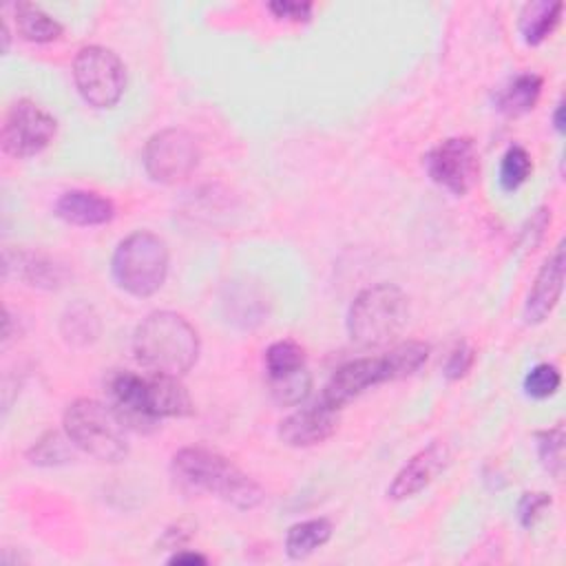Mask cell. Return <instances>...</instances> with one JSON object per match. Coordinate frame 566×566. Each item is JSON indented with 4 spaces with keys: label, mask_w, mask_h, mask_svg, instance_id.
<instances>
[{
    "label": "cell",
    "mask_w": 566,
    "mask_h": 566,
    "mask_svg": "<svg viewBox=\"0 0 566 566\" xmlns=\"http://www.w3.org/2000/svg\"><path fill=\"white\" fill-rule=\"evenodd\" d=\"M475 360V352L469 343H458L451 352L449 358L444 363V376L447 380H460L462 376H467V371L473 367Z\"/></svg>",
    "instance_id": "31"
},
{
    "label": "cell",
    "mask_w": 566,
    "mask_h": 566,
    "mask_svg": "<svg viewBox=\"0 0 566 566\" xmlns=\"http://www.w3.org/2000/svg\"><path fill=\"white\" fill-rule=\"evenodd\" d=\"M338 427V409L329 407L321 398L305 405L279 422V440L287 447H314L334 436Z\"/></svg>",
    "instance_id": "11"
},
{
    "label": "cell",
    "mask_w": 566,
    "mask_h": 566,
    "mask_svg": "<svg viewBox=\"0 0 566 566\" xmlns=\"http://www.w3.org/2000/svg\"><path fill=\"white\" fill-rule=\"evenodd\" d=\"M146 409L148 416L159 418H184L195 411L190 394L175 376L150 374L146 378Z\"/></svg>",
    "instance_id": "15"
},
{
    "label": "cell",
    "mask_w": 566,
    "mask_h": 566,
    "mask_svg": "<svg viewBox=\"0 0 566 566\" xmlns=\"http://www.w3.org/2000/svg\"><path fill=\"white\" fill-rule=\"evenodd\" d=\"M62 332L71 343H91L97 332H99V323L97 316L93 314L91 307L86 305H75L69 310V314L62 321Z\"/></svg>",
    "instance_id": "28"
},
{
    "label": "cell",
    "mask_w": 566,
    "mask_h": 566,
    "mask_svg": "<svg viewBox=\"0 0 566 566\" xmlns=\"http://www.w3.org/2000/svg\"><path fill=\"white\" fill-rule=\"evenodd\" d=\"M451 460V451L442 440H433L418 453H413L400 471L394 475L391 484L387 486V497L389 500H407L427 489L438 473L444 471V467Z\"/></svg>",
    "instance_id": "12"
},
{
    "label": "cell",
    "mask_w": 566,
    "mask_h": 566,
    "mask_svg": "<svg viewBox=\"0 0 566 566\" xmlns=\"http://www.w3.org/2000/svg\"><path fill=\"white\" fill-rule=\"evenodd\" d=\"M537 442V458L542 467L555 478H562L564 471V427L557 424L553 429H544L535 433Z\"/></svg>",
    "instance_id": "26"
},
{
    "label": "cell",
    "mask_w": 566,
    "mask_h": 566,
    "mask_svg": "<svg viewBox=\"0 0 566 566\" xmlns=\"http://www.w3.org/2000/svg\"><path fill=\"white\" fill-rule=\"evenodd\" d=\"M199 144L184 128H164L155 133L142 153L146 175L164 186L188 179L199 164Z\"/></svg>",
    "instance_id": "7"
},
{
    "label": "cell",
    "mask_w": 566,
    "mask_h": 566,
    "mask_svg": "<svg viewBox=\"0 0 566 566\" xmlns=\"http://www.w3.org/2000/svg\"><path fill=\"white\" fill-rule=\"evenodd\" d=\"M268 9L281 18V20H290V22H307L312 18V2H294V0H276L270 2Z\"/></svg>",
    "instance_id": "33"
},
{
    "label": "cell",
    "mask_w": 566,
    "mask_h": 566,
    "mask_svg": "<svg viewBox=\"0 0 566 566\" xmlns=\"http://www.w3.org/2000/svg\"><path fill=\"white\" fill-rule=\"evenodd\" d=\"M553 124H555V130H557V133H564V102H562V99H559L557 106H555Z\"/></svg>",
    "instance_id": "35"
},
{
    "label": "cell",
    "mask_w": 566,
    "mask_h": 566,
    "mask_svg": "<svg viewBox=\"0 0 566 566\" xmlns=\"http://www.w3.org/2000/svg\"><path fill=\"white\" fill-rule=\"evenodd\" d=\"M73 82L88 106L113 108L126 88V66L115 51L88 44L73 60Z\"/></svg>",
    "instance_id": "6"
},
{
    "label": "cell",
    "mask_w": 566,
    "mask_h": 566,
    "mask_svg": "<svg viewBox=\"0 0 566 566\" xmlns=\"http://www.w3.org/2000/svg\"><path fill=\"white\" fill-rule=\"evenodd\" d=\"M542 86L544 80L537 73H520L495 95V108L506 117H520L533 111L542 95Z\"/></svg>",
    "instance_id": "19"
},
{
    "label": "cell",
    "mask_w": 566,
    "mask_h": 566,
    "mask_svg": "<svg viewBox=\"0 0 566 566\" xmlns=\"http://www.w3.org/2000/svg\"><path fill=\"white\" fill-rule=\"evenodd\" d=\"M427 358H429V345L422 340L400 343L389 354H385L391 380L411 376L413 371H418L424 365Z\"/></svg>",
    "instance_id": "23"
},
{
    "label": "cell",
    "mask_w": 566,
    "mask_h": 566,
    "mask_svg": "<svg viewBox=\"0 0 566 566\" xmlns=\"http://www.w3.org/2000/svg\"><path fill=\"white\" fill-rule=\"evenodd\" d=\"M106 389L111 396V407L119 416V420L128 427H146L155 424V418L148 416L146 409V378L133 371H115L106 380Z\"/></svg>",
    "instance_id": "14"
},
{
    "label": "cell",
    "mask_w": 566,
    "mask_h": 566,
    "mask_svg": "<svg viewBox=\"0 0 566 566\" xmlns=\"http://www.w3.org/2000/svg\"><path fill=\"white\" fill-rule=\"evenodd\" d=\"M206 562H208V557L192 553V551H179L168 559V564H206Z\"/></svg>",
    "instance_id": "34"
},
{
    "label": "cell",
    "mask_w": 566,
    "mask_h": 566,
    "mask_svg": "<svg viewBox=\"0 0 566 566\" xmlns=\"http://www.w3.org/2000/svg\"><path fill=\"white\" fill-rule=\"evenodd\" d=\"M562 9H564V4L559 0H555V2H548V0L526 2L520 11V20H517V29H520L522 40L531 46H537L546 38H551V33L557 29V24L562 20Z\"/></svg>",
    "instance_id": "18"
},
{
    "label": "cell",
    "mask_w": 566,
    "mask_h": 566,
    "mask_svg": "<svg viewBox=\"0 0 566 566\" xmlns=\"http://www.w3.org/2000/svg\"><path fill=\"white\" fill-rule=\"evenodd\" d=\"M310 389H312V376H310L307 367H303L290 376L270 380V394L281 407H294V405L303 402L307 398Z\"/></svg>",
    "instance_id": "27"
},
{
    "label": "cell",
    "mask_w": 566,
    "mask_h": 566,
    "mask_svg": "<svg viewBox=\"0 0 566 566\" xmlns=\"http://www.w3.org/2000/svg\"><path fill=\"white\" fill-rule=\"evenodd\" d=\"M13 18H15L18 33L24 40L35 42V44L55 42L64 31V27L55 18H51L46 11H42L33 2L13 4Z\"/></svg>",
    "instance_id": "20"
},
{
    "label": "cell",
    "mask_w": 566,
    "mask_h": 566,
    "mask_svg": "<svg viewBox=\"0 0 566 566\" xmlns=\"http://www.w3.org/2000/svg\"><path fill=\"white\" fill-rule=\"evenodd\" d=\"M533 172V161L526 148L522 146H509L500 161V186L506 192L517 190Z\"/></svg>",
    "instance_id": "25"
},
{
    "label": "cell",
    "mask_w": 566,
    "mask_h": 566,
    "mask_svg": "<svg viewBox=\"0 0 566 566\" xmlns=\"http://www.w3.org/2000/svg\"><path fill=\"white\" fill-rule=\"evenodd\" d=\"M564 241H559V245L555 248V252L542 263L531 292L526 296L524 303V321L528 325H539L544 323L551 312L555 310V305L559 303L562 290H564Z\"/></svg>",
    "instance_id": "13"
},
{
    "label": "cell",
    "mask_w": 566,
    "mask_h": 566,
    "mask_svg": "<svg viewBox=\"0 0 566 566\" xmlns=\"http://www.w3.org/2000/svg\"><path fill=\"white\" fill-rule=\"evenodd\" d=\"M409 318V298L394 283H376L356 294L347 312L349 338L374 347L394 338Z\"/></svg>",
    "instance_id": "5"
},
{
    "label": "cell",
    "mask_w": 566,
    "mask_h": 566,
    "mask_svg": "<svg viewBox=\"0 0 566 566\" xmlns=\"http://www.w3.org/2000/svg\"><path fill=\"white\" fill-rule=\"evenodd\" d=\"M559 382H562V376L555 365L537 363L524 378V391L535 400H544L559 389Z\"/></svg>",
    "instance_id": "29"
},
{
    "label": "cell",
    "mask_w": 566,
    "mask_h": 566,
    "mask_svg": "<svg viewBox=\"0 0 566 566\" xmlns=\"http://www.w3.org/2000/svg\"><path fill=\"white\" fill-rule=\"evenodd\" d=\"M334 533V526L327 517H314L296 522L285 533V553L292 559H303L316 548L325 546Z\"/></svg>",
    "instance_id": "21"
},
{
    "label": "cell",
    "mask_w": 566,
    "mask_h": 566,
    "mask_svg": "<svg viewBox=\"0 0 566 566\" xmlns=\"http://www.w3.org/2000/svg\"><path fill=\"white\" fill-rule=\"evenodd\" d=\"M263 363L268 380H276L305 367V349L294 340H276L265 349Z\"/></svg>",
    "instance_id": "22"
},
{
    "label": "cell",
    "mask_w": 566,
    "mask_h": 566,
    "mask_svg": "<svg viewBox=\"0 0 566 566\" xmlns=\"http://www.w3.org/2000/svg\"><path fill=\"white\" fill-rule=\"evenodd\" d=\"M424 170L433 184L455 197L467 195L480 177V155L471 137H449L424 155Z\"/></svg>",
    "instance_id": "8"
},
{
    "label": "cell",
    "mask_w": 566,
    "mask_h": 566,
    "mask_svg": "<svg viewBox=\"0 0 566 566\" xmlns=\"http://www.w3.org/2000/svg\"><path fill=\"white\" fill-rule=\"evenodd\" d=\"M391 380L385 356L380 358H356L340 365L327 380L321 400L334 409L345 407L349 400L358 398L369 387Z\"/></svg>",
    "instance_id": "10"
},
{
    "label": "cell",
    "mask_w": 566,
    "mask_h": 566,
    "mask_svg": "<svg viewBox=\"0 0 566 566\" xmlns=\"http://www.w3.org/2000/svg\"><path fill=\"white\" fill-rule=\"evenodd\" d=\"M71 444L73 442L69 440V436L62 438L57 431H49L38 442H33V447L27 451V458L31 464H38V467L66 464L73 458Z\"/></svg>",
    "instance_id": "24"
},
{
    "label": "cell",
    "mask_w": 566,
    "mask_h": 566,
    "mask_svg": "<svg viewBox=\"0 0 566 566\" xmlns=\"http://www.w3.org/2000/svg\"><path fill=\"white\" fill-rule=\"evenodd\" d=\"M177 482L192 491L210 493L239 511L256 509L265 493L232 460L208 447H184L170 460Z\"/></svg>",
    "instance_id": "1"
},
{
    "label": "cell",
    "mask_w": 566,
    "mask_h": 566,
    "mask_svg": "<svg viewBox=\"0 0 566 566\" xmlns=\"http://www.w3.org/2000/svg\"><path fill=\"white\" fill-rule=\"evenodd\" d=\"M9 268H15V274L31 287L57 290L69 281V270L64 268V263H57L42 252H18L15 265L4 263V272Z\"/></svg>",
    "instance_id": "17"
},
{
    "label": "cell",
    "mask_w": 566,
    "mask_h": 566,
    "mask_svg": "<svg viewBox=\"0 0 566 566\" xmlns=\"http://www.w3.org/2000/svg\"><path fill=\"white\" fill-rule=\"evenodd\" d=\"M199 334L177 312H150L133 334V354L150 374L184 376L199 358Z\"/></svg>",
    "instance_id": "2"
},
{
    "label": "cell",
    "mask_w": 566,
    "mask_h": 566,
    "mask_svg": "<svg viewBox=\"0 0 566 566\" xmlns=\"http://www.w3.org/2000/svg\"><path fill=\"white\" fill-rule=\"evenodd\" d=\"M551 223V210L548 208H537L531 219L526 221V226L522 228V234H520V241L526 250H535L537 243L542 241L544 237V230L548 228Z\"/></svg>",
    "instance_id": "32"
},
{
    "label": "cell",
    "mask_w": 566,
    "mask_h": 566,
    "mask_svg": "<svg viewBox=\"0 0 566 566\" xmlns=\"http://www.w3.org/2000/svg\"><path fill=\"white\" fill-rule=\"evenodd\" d=\"M57 122L51 113L31 99H18L9 106L2 124V148L13 157H33L55 137Z\"/></svg>",
    "instance_id": "9"
},
{
    "label": "cell",
    "mask_w": 566,
    "mask_h": 566,
    "mask_svg": "<svg viewBox=\"0 0 566 566\" xmlns=\"http://www.w3.org/2000/svg\"><path fill=\"white\" fill-rule=\"evenodd\" d=\"M551 506V495L544 491L537 493H524L517 502V520L524 528H531L542 515L544 511Z\"/></svg>",
    "instance_id": "30"
},
{
    "label": "cell",
    "mask_w": 566,
    "mask_h": 566,
    "mask_svg": "<svg viewBox=\"0 0 566 566\" xmlns=\"http://www.w3.org/2000/svg\"><path fill=\"white\" fill-rule=\"evenodd\" d=\"M55 214L71 226H102L115 217L111 199L91 190H69L55 201Z\"/></svg>",
    "instance_id": "16"
},
{
    "label": "cell",
    "mask_w": 566,
    "mask_h": 566,
    "mask_svg": "<svg viewBox=\"0 0 566 566\" xmlns=\"http://www.w3.org/2000/svg\"><path fill=\"white\" fill-rule=\"evenodd\" d=\"M62 424L73 447L99 462H122L128 455L126 424L111 405L77 398L66 407Z\"/></svg>",
    "instance_id": "3"
},
{
    "label": "cell",
    "mask_w": 566,
    "mask_h": 566,
    "mask_svg": "<svg viewBox=\"0 0 566 566\" xmlns=\"http://www.w3.org/2000/svg\"><path fill=\"white\" fill-rule=\"evenodd\" d=\"M168 245L150 230H135L124 237L111 261L113 281L130 296H153L168 274Z\"/></svg>",
    "instance_id": "4"
}]
</instances>
